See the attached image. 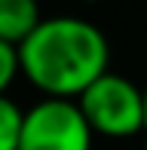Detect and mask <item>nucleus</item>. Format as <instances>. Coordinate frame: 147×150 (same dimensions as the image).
Instances as JSON below:
<instances>
[{
  "instance_id": "20e7f679",
  "label": "nucleus",
  "mask_w": 147,
  "mask_h": 150,
  "mask_svg": "<svg viewBox=\"0 0 147 150\" xmlns=\"http://www.w3.org/2000/svg\"><path fill=\"white\" fill-rule=\"evenodd\" d=\"M43 18L34 0H0V40L18 49Z\"/></svg>"
},
{
  "instance_id": "f257e3e1",
  "label": "nucleus",
  "mask_w": 147,
  "mask_h": 150,
  "mask_svg": "<svg viewBox=\"0 0 147 150\" xmlns=\"http://www.w3.org/2000/svg\"><path fill=\"white\" fill-rule=\"evenodd\" d=\"M22 77L43 98L77 101L110 71V43L95 22L80 16H46L18 46Z\"/></svg>"
},
{
  "instance_id": "39448f33",
  "label": "nucleus",
  "mask_w": 147,
  "mask_h": 150,
  "mask_svg": "<svg viewBox=\"0 0 147 150\" xmlns=\"http://www.w3.org/2000/svg\"><path fill=\"white\" fill-rule=\"evenodd\" d=\"M25 107H18L9 95H0V150H18Z\"/></svg>"
},
{
  "instance_id": "423d86ee",
  "label": "nucleus",
  "mask_w": 147,
  "mask_h": 150,
  "mask_svg": "<svg viewBox=\"0 0 147 150\" xmlns=\"http://www.w3.org/2000/svg\"><path fill=\"white\" fill-rule=\"evenodd\" d=\"M22 74V64H18V49L0 40V95H6V89L12 86V80Z\"/></svg>"
},
{
  "instance_id": "0eeeda50",
  "label": "nucleus",
  "mask_w": 147,
  "mask_h": 150,
  "mask_svg": "<svg viewBox=\"0 0 147 150\" xmlns=\"http://www.w3.org/2000/svg\"><path fill=\"white\" fill-rule=\"evenodd\" d=\"M144 138H147V83H144Z\"/></svg>"
},
{
  "instance_id": "7ed1b4c3",
  "label": "nucleus",
  "mask_w": 147,
  "mask_h": 150,
  "mask_svg": "<svg viewBox=\"0 0 147 150\" xmlns=\"http://www.w3.org/2000/svg\"><path fill=\"white\" fill-rule=\"evenodd\" d=\"M95 132L71 98H40L25 107L18 150H92Z\"/></svg>"
},
{
  "instance_id": "f03ea898",
  "label": "nucleus",
  "mask_w": 147,
  "mask_h": 150,
  "mask_svg": "<svg viewBox=\"0 0 147 150\" xmlns=\"http://www.w3.org/2000/svg\"><path fill=\"white\" fill-rule=\"evenodd\" d=\"M86 122L104 138H135L144 132V86L107 71L77 98Z\"/></svg>"
}]
</instances>
